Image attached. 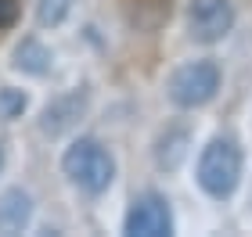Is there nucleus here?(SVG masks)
<instances>
[{"label": "nucleus", "instance_id": "3", "mask_svg": "<svg viewBox=\"0 0 252 237\" xmlns=\"http://www.w3.org/2000/svg\"><path fill=\"white\" fill-rule=\"evenodd\" d=\"M220 90V69L216 61H188L169 76V101L177 108H202Z\"/></svg>", "mask_w": 252, "mask_h": 237}, {"label": "nucleus", "instance_id": "4", "mask_svg": "<svg viewBox=\"0 0 252 237\" xmlns=\"http://www.w3.org/2000/svg\"><path fill=\"white\" fill-rule=\"evenodd\" d=\"M123 230L130 237H166L173 234V212L162 194H141L126 212Z\"/></svg>", "mask_w": 252, "mask_h": 237}, {"label": "nucleus", "instance_id": "11", "mask_svg": "<svg viewBox=\"0 0 252 237\" xmlns=\"http://www.w3.org/2000/svg\"><path fill=\"white\" fill-rule=\"evenodd\" d=\"M18 0H0V29H11L18 22Z\"/></svg>", "mask_w": 252, "mask_h": 237}, {"label": "nucleus", "instance_id": "1", "mask_svg": "<svg viewBox=\"0 0 252 237\" xmlns=\"http://www.w3.org/2000/svg\"><path fill=\"white\" fill-rule=\"evenodd\" d=\"M62 169L79 190H87V194H105L112 187V180H116V162H112V155L90 137H79L72 148L62 155Z\"/></svg>", "mask_w": 252, "mask_h": 237}, {"label": "nucleus", "instance_id": "10", "mask_svg": "<svg viewBox=\"0 0 252 237\" xmlns=\"http://www.w3.org/2000/svg\"><path fill=\"white\" fill-rule=\"evenodd\" d=\"M0 111H4L7 119H15L26 111V94L22 90H0Z\"/></svg>", "mask_w": 252, "mask_h": 237}, {"label": "nucleus", "instance_id": "7", "mask_svg": "<svg viewBox=\"0 0 252 237\" xmlns=\"http://www.w3.org/2000/svg\"><path fill=\"white\" fill-rule=\"evenodd\" d=\"M32 219V198L26 190L11 187L0 194V234H22Z\"/></svg>", "mask_w": 252, "mask_h": 237}, {"label": "nucleus", "instance_id": "6", "mask_svg": "<svg viewBox=\"0 0 252 237\" xmlns=\"http://www.w3.org/2000/svg\"><path fill=\"white\" fill-rule=\"evenodd\" d=\"M83 108H87V94H83V90H72V94H65V97L54 101V105L43 108L40 130L51 133V137H58V133H65L79 115H83Z\"/></svg>", "mask_w": 252, "mask_h": 237}, {"label": "nucleus", "instance_id": "12", "mask_svg": "<svg viewBox=\"0 0 252 237\" xmlns=\"http://www.w3.org/2000/svg\"><path fill=\"white\" fill-rule=\"evenodd\" d=\"M0 165H4V151H0Z\"/></svg>", "mask_w": 252, "mask_h": 237}, {"label": "nucleus", "instance_id": "5", "mask_svg": "<svg viewBox=\"0 0 252 237\" xmlns=\"http://www.w3.org/2000/svg\"><path fill=\"white\" fill-rule=\"evenodd\" d=\"M188 29L198 43H220L234 29V7L227 0H191Z\"/></svg>", "mask_w": 252, "mask_h": 237}, {"label": "nucleus", "instance_id": "2", "mask_svg": "<svg viewBox=\"0 0 252 237\" xmlns=\"http://www.w3.org/2000/svg\"><path fill=\"white\" fill-rule=\"evenodd\" d=\"M238 180H242V151H238V144L227 137L209 140L198 158V187L209 198H231Z\"/></svg>", "mask_w": 252, "mask_h": 237}, {"label": "nucleus", "instance_id": "8", "mask_svg": "<svg viewBox=\"0 0 252 237\" xmlns=\"http://www.w3.org/2000/svg\"><path fill=\"white\" fill-rule=\"evenodd\" d=\"M15 69L29 72V76H43L51 69V51L40 40H22L18 51H15Z\"/></svg>", "mask_w": 252, "mask_h": 237}, {"label": "nucleus", "instance_id": "9", "mask_svg": "<svg viewBox=\"0 0 252 237\" xmlns=\"http://www.w3.org/2000/svg\"><path fill=\"white\" fill-rule=\"evenodd\" d=\"M76 0H36V18L40 26H62L68 18V11H72Z\"/></svg>", "mask_w": 252, "mask_h": 237}]
</instances>
